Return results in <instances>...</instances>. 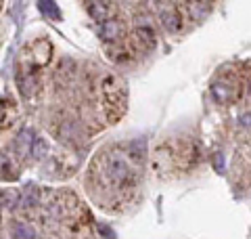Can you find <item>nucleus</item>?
<instances>
[{
    "instance_id": "obj_1",
    "label": "nucleus",
    "mask_w": 251,
    "mask_h": 239,
    "mask_svg": "<svg viewBox=\"0 0 251 239\" xmlns=\"http://www.w3.org/2000/svg\"><path fill=\"white\" fill-rule=\"evenodd\" d=\"M157 44V38H155V31L149 28V26H143V28H136V31L132 34V46L138 51V53H151Z\"/></svg>"
},
{
    "instance_id": "obj_2",
    "label": "nucleus",
    "mask_w": 251,
    "mask_h": 239,
    "mask_svg": "<svg viewBox=\"0 0 251 239\" xmlns=\"http://www.w3.org/2000/svg\"><path fill=\"white\" fill-rule=\"evenodd\" d=\"M209 92H211V97H214V101L220 103V105H228V103H232L234 99H237V90H234V86L228 84V82H220V80L211 82Z\"/></svg>"
},
{
    "instance_id": "obj_3",
    "label": "nucleus",
    "mask_w": 251,
    "mask_h": 239,
    "mask_svg": "<svg viewBox=\"0 0 251 239\" xmlns=\"http://www.w3.org/2000/svg\"><path fill=\"white\" fill-rule=\"evenodd\" d=\"M99 38L103 40V42H120V38L124 36V26L117 19H109L105 23H99V30H97Z\"/></svg>"
},
{
    "instance_id": "obj_4",
    "label": "nucleus",
    "mask_w": 251,
    "mask_h": 239,
    "mask_svg": "<svg viewBox=\"0 0 251 239\" xmlns=\"http://www.w3.org/2000/svg\"><path fill=\"white\" fill-rule=\"evenodd\" d=\"M88 13L94 21L99 23H105L109 19H113L115 15V4L113 2H103V0H97V2H88Z\"/></svg>"
},
{
    "instance_id": "obj_5",
    "label": "nucleus",
    "mask_w": 251,
    "mask_h": 239,
    "mask_svg": "<svg viewBox=\"0 0 251 239\" xmlns=\"http://www.w3.org/2000/svg\"><path fill=\"white\" fill-rule=\"evenodd\" d=\"M109 174H111V180H115L117 185H128L132 180V170L128 168V164L117 157L109 162Z\"/></svg>"
},
{
    "instance_id": "obj_6",
    "label": "nucleus",
    "mask_w": 251,
    "mask_h": 239,
    "mask_svg": "<svg viewBox=\"0 0 251 239\" xmlns=\"http://www.w3.org/2000/svg\"><path fill=\"white\" fill-rule=\"evenodd\" d=\"M161 23L168 31H178L182 28V17L176 9H163L161 11Z\"/></svg>"
},
{
    "instance_id": "obj_7",
    "label": "nucleus",
    "mask_w": 251,
    "mask_h": 239,
    "mask_svg": "<svg viewBox=\"0 0 251 239\" xmlns=\"http://www.w3.org/2000/svg\"><path fill=\"white\" fill-rule=\"evenodd\" d=\"M0 179L2 180H15L17 179V168L13 166V162L0 151Z\"/></svg>"
},
{
    "instance_id": "obj_8",
    "label": "nucleus",
    "mask_w": 251,
    "mask_h": 239,
    "mask_svg": "<svg viewBox=\"0 0 251 239\" xmlns=\"http://www.w3.org/2000/svg\"><path fill=\"white\" fill-rule=\"evenodd\" d=\"M107 53L111 55V59H113V61H126V59L130 57V53L126 51V46H124V44H120V42H113V44H109Z\"/></svg>"
},
{
    "instance_id": "obj_9",
    "label": "nucleus",
    "mask_w": 251,
    "mask_h": 239,
    "mask_svg": "<svg viewBox=\"0 0 251 239\" xmlns=\"http://www.w3.org/2000/svg\"><path fill=\"white\" fill-rule=\"evenodd\" d=\"M38 6H40V13L49 15L52 19H61V11H59L57 2H52V0H42V2H38Z\"/></svg>"
},
{
    "instance_id": "obj_10",
    "label": "nucleus",
    "mask_w": 251,
    "mask_h": 239,
    "mask_svg": "<svg viewBox=\"0 0 251 239\" xmlns=\"http://www.w3.org/2000/svg\"><path fill=\"white\" fill-rule=\"evenodd\" d=\"M13 239H36V229L31 225H17L13 231Z\"/></svg>"
},
{
    "instance_id": "obj_11",
    "label": "nucleus",
    "mask_w": 251,
    "mask_h": 239,
    "mask_svg": "<svg viewBox=\"0 0 251 239\" xmlns=\"http://www.w3.org/2000/svg\"><path fill=\"white\" fill-rule=\"evenodd\" d=\"M31 145H34V149H31L34 157H42V153L46 151V143L42 139H34V141H31Z\"/></svg>"
},
{
    "instance_id": "obj_12",
    "label": "nucleus",
    "mask_w": 251,
    "mask_h": 239,
    "mask_svg": "<svg viewBox=\"0 0 251 239\" xmlns=\"http://www.w3.org/2000/svg\"><path fill=\"white\" fill-rule=\"evenodd\" d=\"M214 166L218 172H224V164H222V153H216L214 155Z\"/></svg>"
}]
</instances>
